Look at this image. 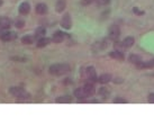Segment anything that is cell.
I'll use <instances>...</instances> for the list:
<instances>
[{
    "label": "cell",
    "instance_id": "obj_1",
    "mask_svg": "<svg viewBox=\"0 0 154 117\" xmlns=\"http://www.w3.org/2000/svg\"><path fill=\"white\" fill-rule=\"evenodd\" d=\"M70 72V65L66 63H62V64H54L50 66V73L54 74V75H62Z\"/></svg>",
    "mask_w": 154,
    "mask_h": 117
},
{
    "label": "cell",
    "instance_id": "obj_2",
    "mask_svg": "<svg viewBox=\"0 0 154 117\" xmlns=\"http://www.w3.org/2000/svg\"><path fill=\"white\" fill-rule=\"evenodd\" d=\"M9 92L13 96H15L16 98L18 99H28L30 96L29 94H27L23 88H19V87H13L9 89Z\"/></svg>",
    "mask_w": 154,
    "mask_h": 117
},
{
    "label": "cell",
    "instance_id": "obj_3",
    "mask_svg": "<svg viewBox=\"0 0 154 117\" xmlns=\"http://www.w3.org/2000/svg\"><path fill=\"white\" fill-rule=\"evenodd\" d=\"M120 36V29L117 25H112L109 29V38L111 41H117Z\"/></svg>",
    "mask_w": 154,
    "mask_h": 117
},
{
    "label": "cell",
    "instance_id": "obj_4",
    "mask_svg": "<svg viewBox=\"0 0 154 117\" xmlns=\"http://www.w3.org/2000/svg\"><path fill=\"white\" fill-rule=\"evenodd\" d=\"M71 25H72V22H71V17L69 14H65L64 16L62 17V20H61V26L65 28V29H70L71 28Z\"/></svg>",
    "mask_w": 154,
    "mask_h": 117
},
{
    "label": "cell",
    "instance_id": "obj_5",
    "mask_svg": "<svg viewBox=\"0 0 154 117\" xmlns=\"http://www.w3.org/2000/svg\"><path fill=\"white\" fill-rule=\"evenodd\" d=\"M136 66L138 69H152V68H154V59L150 61H146V62L142 61L141 63H138Z\"/></svg>",
    "mask_w": 154,
    "mask_h": 117
},
{
    "label": "cell",
    "instance_id": "obj_6",
    "mask_svg": "<svg viewBox=\"0 0 154 117\" xmlns=\"http://www.w3.org/2000/svg\"><path fill=\"white\" fill-rule=\"evenodd\" d=\"M86 74H87V77H88V79L91 80V81H96V80H97V75H96V71H94V66L87 68Z\"/></svg>",
    "mask_w": 154,
    "mask_h": 117
},
{
    "label": "cell",
    "instance_id": "obj_7",
    "mask_svg": "<svg viewBox=\"0 0 154 117\" xmlns=\"http://www.w3.org/2000/svg\"><path fill=\"white\" fill-rule=\"evenodd\" d=\"M74 96L77 97L78 99H86L87 97H88V95L86 94V91H85V89L83 88H78V89H75V91H74Z\"/></svg>",
    "mask_w": 154,
    "mask_h": 117
},
{
    "label": "cell",
    "instance_id": "obj_8",
    "mask_svg": "<svg viewBox=\"0 0 154 117\" xmlns=\"http://www.w3.org/2000/svg\"><path fill=\"white\" fill-rule=\"evenodd\" d=\"M0 37H1V39H2V41L8 42V41H13V39L16 37V34H15L14 32H6V33H2Z\"/></svg>",
    "mask_w": 154,
    "mask_h": 117
},
{
    "label": "cell",
    "instance_id": "obj_9",
    "mask_svg": "<svg viewBox=\"0 0 154 117\" xmlns=\"http://www.w3.org/2000/svg\"><path fill=\"white\" fill-rule=\"evenodd\" d=\"M30 11V5L28 2H23L20 6H19V13L22 15H27V14Z\"/></svg>",
    "mask_w": 154,
    "mask_h": 117
},
{
    "label": "cell",
    "instance_id": "obj_10",
    "mask_svg": "<svg viewBox=\"0 0 154 117\" xmlns=\"http://www.w3.org/2000/svg\"><path fill=\"white\" fill-rule=\"evenodd\" d=\"M83 89H85L86 94L88 95V97H89V96H94V92H96V88H94V86L92 83H87L86 86L83 87Z\"/></svg>",
    "mask_w": 154,
    "mask_h": 117
},
{
    "label": "cell",
    "instance_id": "obj_11",
    "mask_svg": "<svg viewBox=\"0 0 154 117\" xmlns=\"http://www.w3.org/2000/svg\"><path fill=\"white\" fill-rule=\"evenodd\" d=\"M64 35L62 32H56L55 34L53 35V37H52V41L54 42V43H61V42H63V39H64Z\"/></svg>",
    "mask_w": 154,
    "mask_h": 117
},
{
    "label": "cell",
    "instance_id": "obj_12",
    "mask_svg": "<svg viewBox=\"0 0 154 117\" xmlns=\"http://www.w3.org/2000/svg\"><path fill=\"white\" fill-rule=\"evenodd\" d=\"M65 7H66V0H57L56 1L55 8L57 13H62L65 9Z\"/></svg>",
    "mask_w": 154,
    "mask_h": 117
},
{
    "label": "cell",
    "instance_id": "obj_13",
    "mask_svg": "<svg viewBox=\"0 0 154 117\" xmlns=\"http://www.w3.org/2000/svg\"><path fill=\"white\" fill-rule=\"evenodd\" d=\"M36 13L38 15H45L47 13V6L45 4H38L36 5Z\"/></svg>",
    "mask_w": 154,
    "mask_h": 117
},
{
    "label": "cell",
    "instance_id": "obj_14",
    "mask_svg": "<svg viewBox=\"0 0 154 117\" xmlns=\"http://www.w3.org/2000/svg\"><path fill=\"white\" fill-rule=\"evenodd\" d=\"M57 104H69V103H71L72 101V98L70 97V96H63V97H59V98H56L55 100Z\"/></svg>",
    "mask_w": 154,
    "mask_h": 117
},
{
    "label": "cell",
    "instance_id": "obj_15",
    "mask_svg": "<svg viewBox=\"0 0 154 117\" xmlns=\"http://www.w3.org/2000/svg\"><path fill=\"white\" fill-rule=\"evenodd\" d=\"M134 43H135V39L129 36V37H126V38L123 41V43L122 44L125 46V48H132Z\"/></svg>",
    "mask_w": 154,
    "mask_h": 117
},
{
    "label": "cell",
    "instance_id": "obj_16",
    "mask_svg": "<svg viewBox=\"0 0 154 117\" xmlns=\"http://www.w3.org/2000/svg\"><path fill=\"white\" fill-rule=\"evenodd\" d=\"M110 80H111V74H109V73H105L98 78V81L100 83H108Z\"/></svg>",
    "mask_w": 154,
    "mask_h": 117
},
{
    "label": "cell",
    "instance_id": "obj_17",
    "mask_svg": "<svg viewBox=\"0 0 154 117\" xmlns=\"http://www.w3.org/2000/svg\"><path fill=\"white\" fill-rule=\"evenodd\" d=\"M110 57H112V59H115V60H118V61H124L125 60V57L124 54L122 52H119V51H117V52H111L110 53Z\"/></svg>",
    "mask_w": 154,
    "mask_h": 117
},
{
    "label": "cell",
    "instance_id": "obj_18",
    "mask_svg": "<svg viewBox=\"0 0 154 117\" xmlns=\"http://www.w3.org/2000/svg\"><path fill=\"white\" fill-rule=\"evenodd\" d=\"M128 60L131 63H133V64L137 65L138 63H141L142 62V59L138 55H136V54H132V55H129Z\"/></svg>",
    "mask_w": 154,
    "mask_h": 117
},
{
    "label": "cell",
    "instance_id": "obj_19",
    "mask_svg": "<svg viewBox=\"0 0 154 117\" xmlns=\"http://www.w3.org/2000/svg\"><path fill=\"white\" fill-rule=\"evenodd\" d=\"M0 26L2 27L4 29H7V28L10 27V20L6 17H1L0 18Z\"/></svg>",
    "mask_w": 154,
    "mask_h": 117
},
{
    "label": "cell",
    "instance_id": "obj_20",
    "mask_svg": "<svg viewBox=\"0 0 154 117\" xmlns=\"http://www.w3.org/2000/svg\"><path fill=\"white\" fill-rule=\"evenodd\" d=\"M50 42H51V39L47 38V37H45V36H44V37H42V38L37 42V46H38V48H44V46L48 45V44H50Z\"/></svg>",
    "mask_w": 154,
    "mask_h": 117
},
{
    "label": "cell",
    "instance_id": "obj_21",
    "mask_svg": "<svg viewBox=\"0 0 154 117\" xmlns=\"http://www.w3.org/2000/svg\"><path fill=\"white\" fill-rule=\"evenodd\" d=\"M46 35V29L44 27H38L36 32H35V36L36 37H44Z\"/></svg>",
    "mask_w": 154,
    "mask_h": 117
},
{
    "label": "cell",
    "instance_id": "obj_22",
    "mask_svg": "<svg viewBox=\"0 0 154 117\" xmlns=\"http://www.w3.org/2000/svg\"><path fill=\"white\" fill-rule=\"evenodd\" d=\"M34 39L35 38L33 37V36H29V35H27V36H25V37H23V38H22V42H23V44L29 45V44H33Z\"/></svg>",
    "mask_w": 154,
    "mask_h": 117
},
{
    "label": "cell",
    "instance_id": "obj_23",
    "mask_svg": "<svg viewBox=\"0 0 154 117\" xmlns=\"http://www.w3.org/2000/svg\"><path fill=\"white\" fill-rule=\"evenodd\" d=\"M99 95L103 96V98H106V97H108V95H109V91H108V89H106V88H100V89H99Z\"/></svg>",
    "mask_w": 154,
    "mask_h": 117
},
{
    "label": "cell",
    "instance_id": "obj_24",
    "mask_svg": "<svg viewBox=\"0 0 154 117\" xmlns=\"http://www.w3.org/2000/svg\"><path fill=\"white\" fill-rule=\"evenodd\" d=\"M15 26L17 27V28H23V27L25 26V22H24L23 19H17V20L15 22Z\"/></svg>",
    "mask_w": 154,
    "mask_h": 117
},
{
    "label": "cell",
    "instance_id": "obj_25",
    "mask_svg": "<svg viewBox=\"0 0 154 117\" xmlns=\"http://www.w3.org/2000/svg\"><path fill=\"white\" fill-rule=\"evenodd\" d=\"M133 13L136 14V15H138V16H141V15H144V11H141V10L137 8V7L133 8Z\"/></svg>",
    "mask_w": 154,
    "mask_h": 117
},
{
    "label": "cell",
    "instance_id": "obj_26",
    "mask_svg": "<svg viewBox=\"0 0 154 117\" xmlns=\"http://www.w3.org/2000/svg\"><path fill=\"white\" fill-rule=\"evenodd\" d=\"M94 1H96V0H82L81 4L83 5V6H89L90 4H92Z\"/></svg>",
    "mask_w": 154,
    "mask_h": 117
},
{
    "label": "cell",
    "instance_id": "obj_27",
    "mask_svg": "<svg viewBox=\"0 0 154 117\" xmlns=\"http://www.w3.org/2000/svg\"><path fill=\"white\" fill-rule=\"evenodd\" d=\"M114 103H115V104H125V103H126V100L122 99V98H117V99L114 100Z\"/></svg>",
    "mask_w": 154,
    "mask_h": 117
},
{
    "label": "cell",
    "instance_id": "obj_28",
    "mask_svg": "<svg viewBox=\"0 0 154 117\" xmlns=\"http://www.w3.org/2000/svg\"><path fill=\"white\" fill-rule=\"evenodd\" d=\"M149 103L154 104V94H150L149 95Z\"/></svg>",
    "mask_w": 154,
    "mask_h": 117
},
{
    "label": "cell",
    "instance_id": "obj_29",
    "mask_svg": "<svg viewBox=\"0 0 154 117\" xmlns=\"http://www.w3.org/2000/svg\"><path fill=\"white\" fill-rule=\"evenodd\" d=\"M110 0H99V5H106L108 4Z\"/></svg>",
    "mask_w": 154,
    "mask_h": 117
},
{
    "label": "cell",
    "instance_id": "obj_30",
    "mask_svg": "<svg viewBox=\"0 0 154 117\" xmlns=\"http://www.w3.org/2000/svg\"><path fill=\"white\" fill-rule=\"evenodd\" d=\"M11 60H15V61H25V59L24 57H11Z\"/></svg>",
    "mask_w": 154,
    "mask_h": 117
},
{
    "label": "cell",
    "instance_id": "obj_31",
    "mask_svg": "<svg viewBox=\"0 0 154 117\" xmlns=\"http://www.w3.org/2000/svg\"><path fill=\"white\" fill-rule=\"evenodd\" d=\"M2 30H4V28H2V27L0 26V36H1V34H2V33H4V32H2Z\"/></svg>",
    "mask_w": 154,
    "mask_h": 117
},
{
    "label": "cell",
    "instance_id": "obj_32",
    "mask_svg": "<svg viewBox=\"0 0 154 117\" xmlns=\"http://www.w3.org/2000/svg\"><path fill=\"white\" fill-rule=\"evenodd\" d=\"M0 5H2V1H1V0H0Z\"/></svg>",
    "mask_w": 154,
    "mask_h": 117
}]
</instances>
